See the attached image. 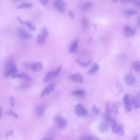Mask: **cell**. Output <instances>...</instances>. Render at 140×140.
<instances>
[{"label": "cell", "mask_w": 140, "mask_h": 140, "mask_svg": "<svg viewBox=\"0 0 140 140\" xmlns=\"http://www.w3.org/2000/svg\"><path fill=\"white\" fill-rule=\"evenodd\" d=\"M92 110L94 114L96 116L99 114L101 112L100 109L97 107L95 105L93 106Z\"/></svg>", "instance_id": "4dcf8cb0"}, {"label": "cell", "mask_w": 140, "mask_h": 140, "mask_svg": "<svg viewBox=\"0 0 140 140\" xmlns=\"http://www.w3.org/2000/svg\"><path fill=\"white\" fill-rule=\"evenodd\" d=\"M43 66L42 63L41 62L32 63L31 69L34 71H39L42 69Z\"/></svg>", "instance_id": "2e32d148"}, {"label": "cell", "mask_w": 140, "mask_h": 140, "mask_svg": "<svg viewBox=\"0 0 140 140\" xmlns=\"http://www.w3.org/2000/svg\"><path fill=\"white\" fill-rule=\"evenodd\" d=\"M13 78L20 79L26 81L31 82L32 81V78L28 74L25 73H16L11 75Z\"/></svg>", "instance_id": "ba28073f"}, {"label": "cell", "mask_w": 140, "mask_h": 140, "mask_svg": "<svg viewBox=\"0 0 140 140\" xmlns=\"http://www.w3.org/2000/svg\"><path fill=\"white\" fill-rule=\"evenodd\" d=\"M123 99L125 107L126 110L128 111H131L132 106L131 98L129 95L128 94H125L123 96Z\"/></svg>", "instance_id": "8992f818"}, {"label": "cell", "mask_w": 140, "mask_h": 140, "mask_svg": "<svg viewBox=\"0 0 140 140\" xmlns=\"http://www.w3.org/2000/svg\"><path fill=\"white\" fill-rule=\"evenodd\" d=\"M81 140H99V138H98L93 136L90 135L84 136H83L81 138Z\"/></svg>", "instance_id": "f546056e"}, {"label": "cell", "mask_w": 140, "mask_h": 140, "mask_svg": "<svg viewBox=\"0 0 140 140\" xmlns=\"http://www.w3.org/2000/svg\"><path fill=\"white\" fill-rule=\"evenodd\" d=\"M17 20L22 25H25V22L23 21L20 17H17Z\"/></svg>", "instance_id": "f35d334b"}, {"label": "cell", "mask_w": 140, "mask_h": 140, "mask_svg": "<svg viewBox=\"0 0 140 140\" xmlns=\"http://www.w3.org/2000/svg\"><path fill=\"white\" fill-rule=\"evenodd\" d=\"M18 33L20 37L22 40H25L29 39L31 38L32 37L31 34L23 29H19Z\"/></svg>", "instance_id": "8fae6325"}, {"label": "cell", "mask_w": 140, "mask_h": 140, "mask_svg": "<svg viewBox=\"0 0 140 140\" xmlns=\"http://www.w3.org/2000/svg\"><path fill=\"white\" fill-rule=\"evenodd\" d=\"M6 113L9 115L12 116L16 119H18L19 118L18 115L16 113H15L12 111H10L8 112H6Z\"/></svg>", "instance_id": "836d02e7"}, {"label": "cell", "mask_w": 140, "mask_h": 140, "mask_svg": "<svg viewBox=\"0 0 140 140\" xmlns=\"http://www.w3.org/2000/svg\"><path fill=\"white\" fill-rule=\"evenodd\" d=\"M41 33L46 37L48 36L49 35L47 29L45 27L44 28Z\"/></svg>", "instance_id": "d6a6232c"}, {"label": "cell", "mask_w": 140, "mask_h": 140, "mask_svg": "<svg viewBox=\"0 0 140 140\" xmlns=\"http://www.w3.org/2000/svg\"><path fill=\"white\" fill-rule=\"evenodd\" d=\"M69 16L71 19H73L74 18V13L72 11H71L69 12Z\"/></svg>", "instance_id": "ab89813d"}, {"label": "cell", "mask_w": 140, "mask_h": 140, "mask_svg": "<svg viewBox=\"0 0 140 140\" xmlns=\"http://www.w3.org/2000/svg\"><path fill=\"white\" fill-rule=\"evenodd\" d=\"M109 124L106 122H101L98 127L99 131L103 133H106L109 129Z\"/></svg>", "instance_id": "5bb4252c"}, {"label": "cell", "mask_w": 140, "mask_h": 140, "mask_svg": "<svg viewBox=\"0 0 140 140\" xmlns=\"http://www.w3.org/2000/svg\"><path fill=\"white\" fill-rule=\"evenodd\" d=\"M69 78L71 81L75 82H78L82 84L83 82L82 75L79 73L74 75H71L69 77Z\"/></svg>", "instance_id": "9a60e30c"}, {"label": "cell", "mask_w": 140, "mask_h": 140, "mask_svg": "<svg viewBox=\"0 0 140 140\" xmlns=\"http://www.w3.org/2000/svg\"><path fill=\"white\" fill-rule=\"evenodd\" d=\"M125 83L128 86H131L134 85L136 82V79L133 75L127 74L124 78Z\"/></svg>", "instance_id": "9c48e42d"}, {"label": "cell", "mask_w": 140, "mask_h": 140, "mask_svg": "<svg viewBox=\"0 0 140 140\" xmlns=\"http://www.w3.org/2000/svg\"><path fill=\"white\" fill-rule=\"evenodd\" d=\"M18 70L16 67L12 62L9 63L6 67L5 73L6 77H8L11 74L16 73Z\"/></svg>", "instance_id": "3957f363"}, {"label": "cell", "mask_w": 140, "mask_h": 140, "mask_svg": "<svg viewBox=\"0 0 140 140\" xmlns=\"http://www.w3.org/2000/svg\"><path fill=\"white\" fill-rule=\"evenodd\" d=\"M74 111L75 114L79 117L85 116L87 114V111L81 104L78 103L75 105Z\"/></svg>", "instance_id": "277c9868"}, {"label": "cell", "mask_w": 140, "mask_h": 140, "mask_svg": "<svg viewBox=\"0 0 140 140\" xmlns=\"http://www.w3.org/2000/svg\"><path fill=\"white\" fill-rule=\"evenodd\" d=\"M46 38L41 33L39 34L37 37V43L40 46L44 45L46 41Z\"/></svg>", "instance_id": "d6986e66"}, {"label": "cell", "mask_w": 140, "mask_h": 140, "mask_svg": "<svg viewBox=\"0 0 140 140\" xmlns=\"http://www.w3.org/2000/svg\"><path fill=\"white\" fill-rule=\"evenodd\" d=\"M88 23L87 19L86 18H83L82 20V27L83 29L86 30L88 27Z\"/></svg>", "instance_id": "83f0119b"}, {"label": "cell", "mask_w": 140, "mask_h": 140, "mask_svg": "<svg viewBox=\"0 0 140 140\" xmlns=\"http://www.w3.org/2000/svg\"><path fill=\"white\" fill-rule=\"evenodd\" d=\"M118 1L119 0H114V2H118Z\"/></svg>", "instance_id": "ee69618b"}, {"label": "cell", "mask_w": 140, "mask_h": 140, "mask_svg": "<svg viewBox=\"0 0 140 140\" xmlns=\"http://www.w3.org/2000/svg\"><path fill=\"white\" fill-rule=\"evenodd\" d=\"M62 67L60 66L57 68V69L54 72V78H55L57 77L59 75L62 70Z\"/></svg>", "instance_id": "1f68e13d"}, {"label": "cell", "mask_w": 140, "mask_h": 140, "mask_svg": "<svg viewBox=\"0 0 140 140\" xmlns=\"http://www.w3.org/2000/svg\"><path fill=\"white\" fill-rule=\"evenodd\" d=\"M33 6V4L31 3H24L17 7V9H20L22 8L29 9L31 8Z\"/></svg>", "instance_id": "484cf974"}, {"label": "cell", "mask_w": 140, "mask_h": 140, "mask_svg": "<svg viewBox=\"0 0 140 140\" xmlns=\"http://www.w3.org/2000/svg\"><path fill=\"white\" fill-rule=\"evenodd\" d=\"M124 33L125 36L127 37H130L134 36L135 33V30L129 26H127L124 28Z\"/></svg>", "instance_id": "4fadbf2b"}, {"label": "cell", "mask_w": 140, "mask_h": 140, "mask_svg": "<svg viewBox=\"0 0 140 140\" xmlns=\"http://www.w3.org/2000/svg\"><path fill=\"white\" fill-rule=\"evenodd\" d=\"M40 1L42 5L44 6H45L48 4V0H40Z\"/></svg>", "instance_id": "d590c367"}, {"label": "cell", "mask_w": 140, "mask_h": 140, "mask_svg": "<svg viewBox=\"0 0 140 140\" xmlns=\"http://www.w3.org/2000/svg\"><path fill=\"white\" fill-rule=\"evenodd\" d=\"M75 62L78 63L81 66L83 67H86L88 66L91 62V60H90L88 62L85 63L82 62L79 59H77L75 60Z\"/></svg>", "instance_id": "f1b7e54d"}, {"label": "cell", "mask_w": 140, "mask_h": 140, "mask_svg": "<svg viewBox=\"0 0 140 140\" xmlns=\"http://www.w3.org/2000/svg\"><path fill=\"white\" fill-rule=\"evenodd\" d=\"M100 69V66L99 64L95 63L92 67L88 72V74L89 75L97 73Z\"/></svg>", "instance_id": "ffe728a7"}, {"label": "cell", "mask_w": 140, "mask_h": 140, "mask_svg": "<svg viewBox=\"0 0 140 140\" xmlns=\"http://www.w3.org/2000/svg\"><path fill=\"white\" fill-rule=\"evenodd\" d=\"M53 139L52 138L48 137H45L42 139V140H52Z\"/></svg>", "instance_id": "60d3db41"}, {"label": "cell", "mask_w": 140, "mask_h": 140, "mask_svg": "<svg viewBox=\"0 0 140 140\" xmlns=\"http://www.w3.org/2000/svg\"><path fill=\"white\" fill-rule=\"evenodd\" d=\"M112 131L114 134L120 136H123L125 134L124 127L121 124L115 122L111 125Z\"/></svg>", "instance_id": "6da1fadb"}, {"label": "cell", "mask_w": 140, "mask_h": 140, "mask_svg": "<svg viewBox=\"0 0 140 140\" xmlns=\"http://www.w3.org/2000/svg\"><path fill=\"white\" fill-rule=\"evenodd\" d=\"M55 86V83L53 82L45 87L43 91L41 94V97H44L52 93L54 91Z\"/></svg>", "instance_id": "52a82bcc"}, {"label": "cell", "mask_w": 140, "mask_h": 140, "mask_svg": "<svg viewBox=\"0 0 140 140\" xmlns=\"http://www.w3.org/2000/svg\"><path fill=\"white\" fill-rule=\"evenodd\" d=\"M131 104L132 107L135 109H137L140 107L139 93L137 96H134L131 98Z\"/></svg>", "instance_id": "7c38bea8"}, {"label": "cell", "mask_w": 140, "mask_h": 140, "mask_svg": "<svg viewBox=\"0 0 140 140\" xmlns=\"http://www.w3.org/2000/svg\"><path fill=\"white\" fill-rule=\"evenodd\" d=\"M35 112L37 116L40 118L43 116L44 113V106L40 105L36 107L35 109Z\"/></svg>", "instance_id": "ac0fdd59"}, {"label": "cell", "mask_w": 140, "mask_h": 140, "mask_svg": "<svg viewBox=\"0 0 140 140\" xmlns=\"http://www.w3.org/2000/svg\"><path fill=\"white\" fill-rule=\"evenodd\" d=\"M72 94L74 96L82 98H85L86 95L85 91L82 90H75L72 93Z\"/></svg>", "instance_id": "e0dca14e"}, {"label": "cell", "mask_w": 140, "mask_h": 140, "mask_svg": "<svg viewBox=\"0 0 140 140\" xmlns=\"http://www.w3.org/2000/svg\"><path fill=\"white\" fill-rule=\"evenodd\" d=\"M136 0H121V2L123 3H131L135 2Z\"/></svg>", "instance_id": "8d00e7d4"}, {"label": "cell", "mask_w": 140, "mask_h": 140, "mask_svg": "<svg viewBox=\"0 0 140 140\" xmlns=\"http://www.w3.org/2000/svg\"><path fill=\"white\" fill-rule=\"evenodd\" d=\"M54 78V72L51 71L45 75L44 79V82L46 84L49 82L51 79Z\"/></svg>", "instance_id": "7402d4cb"}, {"label": "cell", "mask_w": 140, "mask_h": 140, "mask_svg": "<svg viewBox=\"0 0 140 140\" xmlns=\"http://www.w3.org/2000/svg\"><path fill=\"white\" fill-rule=\"evenodd\" d=\"M14 1H17V0H14Z\"/></svg>", "instance_id": "f6af8a7d"}, {"label": "cell", "mask_w": 140, "mask_h": 140, "mask_svg": "<svg viewBox=\"0 0 140 140\" xmlns=\"http://www.w3.org/2000/svg\"><path fill=\"white\" fill-rule=\"evenodd\" d=\"M14 100V97L12 96H10L9 98V101L10 105L13 108L15 107Z\"/></svg>", "instance_id": "e575fe53"}, {"label": "cell", "mask_w": 140, "mask_h": 140, "mask_svg": "<svg viewBox=\"0 0 140 140\" xmlns=\"http://www.w3.org/2000/svg\"><path fill=\"white\" fill-rule=\"evenodd\" d=\"M132 66L136 71L139 72L140 71V62L138 60H136L132 63Z\"/></svg>", "instance_id": "cb8c5ba5"}, {"label": "cell", "mask_w": 140, "mask_h": 140, "mask_svg": "<svg viewBox=\"0 0 140 140\" xmlns=\"http://www.w3.org/2000/svg\"><path fill=\"white\" fill-rule=\"evenodd\" d=\"M109 107L111 112L117 114L119 113L120 104L119 102L110 103L109 102Z\"/></svg>", "instance_id": "30bf717a"}, {"label": "cell", "mask_w": 140, "mask_h": 140, "mask_svg": "<svg viewBox=\"0 0 140 140\" xmlns=\"http://www.w3.org/2000/svg\"><path fill=\"white\" fill-rule=\"evenodd\" d=\"M2 110L3 109L1 106H0V117L2 116Z\"/></svg>", "instance_id": "7bdbcfd3"}, {"label": "cell", "mask_w": 140, "mask_h": 140, "mask_svg": "<svg viewBox=\"0 0 140 140\" xmlns=\"http://www.w3.org/2000/svg\"><path fill=\"white\" fill-rule=\"evenodd\" d=\"M78 40L75 41L70 45L69 49V51L71 53H73L76 52L78 45Z\"/></svg>", "instance_id": "44dd1931"}, {"label": "cell", "mask_w": 140, "mask_h": 140, "mask_svg": "<svg viewBox=\"0 0 140 140\" xmlns=\"http://www.w3.org/2000/svg\"><path fill=\"white\" fill-rule=\"evenodd\" d=\"M93 6V4L92 2H87L82 5L81 7L82 9L85 11L88 10L91 8Z\"/></svg>", "instance_id": "603a6c76"}, {"label": "cell", "mask_w": 140, "mask_h": 140, "mask_svg": "<svg viewBox=\"0 0 140 140\" xmlns=\"http://www.w3.org/2000/svg\"><path fill=\"white\" fill-rule=\"evenodd\" d=\"M25 25H27L29 29L31 31H35L36 30V28L34 25L32 23L29 21H25Z\"/></svg>", "instance_id": "4316f807"}, {"label": "cell", "mask_w": 140, "mask_h": 140, "mask_svg": "<svg viewBox=\"0 0 140 140\" xmlns=\"http://www.w3.org/2000/svg\"><path fill=\"white\" fill-rule=\"evenodd\" d=\"M125 16L127 17L134 16L137 13V11L132 10H127L124 12Z\"/></svg>", "instance_id": "d4e9b609"}, {"label": "cell", "mask_w": 140, "mask_h": 140, "mask_svg": "<svg viewBox=\"0 0 140 140\" xmlns=\"http://www.w3.org/2000/svg\"><path fill=\"white\" fill-rule=\"evenodd\" d=\"M14 134V131L13 130H10L7 132L6 134V138H8L9 136H13Z\"/></svg>", "instance_id": "74e56055"}, {"label": "cell", "mask_w": 140, "mask_h": 140, "mask_svg": "<svg viewBox=\"0 0 140 140\" xmlns=\"http://www.w3.org/2000/svg\"><path fill=\"white\" fill-rule=\"evenodd\" d=\"M139 136L138 135H136L135 136V137L133 138V140H138L139 138Z\"/></svg>", "instance_id": "b9f144b4"}, {"label": "cell", "mask_w": 140, "mask_h": 140, "mask_svg": "<svg viewBox=\"0 0 140 140\" xmlns=\"http://www.w3.org/2000/svg\"><path fill=\"white\" fill-rule=\"evenodd\" d=\"M54 121L56 125L59 129L63 130L66 128L67 122L62 117L59 115L56 116L54 117Z\"/></svg>", "instance_id": "7a4b0ae2"}, {"label": "cell", "mask_w": 140, "mask_h": 140, "mask_svg": "<svg viewBox=\"0 0 140 140\" xmlns=\"http://www.w3.org/2000/svg\"><path fill=\"white\" fill-rule=\"evenodd\" d=\"M66 4L62 0H58L54 3V8L59 12L63 13L65 12Z\"/></svg>", "instance_id": "5b68a950"}]
</instances>
